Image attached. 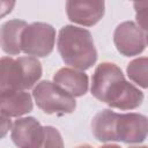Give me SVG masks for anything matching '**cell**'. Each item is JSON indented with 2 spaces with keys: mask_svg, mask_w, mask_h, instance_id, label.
Returning a JSON list of instances; mask_svg holds the SVG:
<instances>
[{
  "mask_svg": "<svg viewBox=\"0 0 148 148\" xmlns=\"http://www.w3.org/2000/svg\"><path fill=\"white\" fill-rule=\"evenodd\" d=\"M90 90L98 101L120 110L136 109L145 98L143 92L128 82L121 69L112 62H102L96 67Z\"/></svg>",
  "mask_w": 148,
  "mask_h": 148,
  "instance_id": "cell-1",
  "label": "cell"
},
{
  "mask_svg": "<svg viewBox=\"0 0 148 148\" xmlns=\"http://www.w3.org/2000/svg\"><path fill=\"white\" fill-rule=\"evenodd\" d=\"M58 52L64 62L74 69L86 71L97 60V51L89 30L75 25L60 29L57 40Z\"/></svg>",
  "mask_w": 148,
  "mask_h": 148,
  "instance_id": "cell-2",
  "label": "cell"
},
{
  "mask_svg": "<svg viewBox=\"0 0 148 148\" xmlns=\"http://www.w3.org/2000/svg\"><path fill=\"white\" fill-rule=\"evenodd\" d=\"M42 76V65L34 57L0 58V101L37 84Z\"/></svg>",
  "mask_w": 148,
  "mask_h": 148,
  "instance_id": "cell-3",
  "label": "cell"
},
{
  "mask_svg": "<svg viewBox=\"0 0 148 148\" xmlns=\"http://www.w3.org/2000/svg\"><path fill=\"white\" fill-rule=\"evenodd\" d=\"M32 97L37 106L47 114L64 116L72 113L76 108V102L73 96L54 82L47 80L37 83L32 90Z\"/></svg>",
  "mask_w": 148,
  "mask_h": 148,
  "instance_id": "cell-4",
  "label": "cell"
},
{
  "mask_svg": "<svg viewBox=\"0 0 148 148\" xmlns=\"http://www.w3.org/2000/svg\"><path fill=\"white\" fill-rule=\"evenodd\" d=\"M56 42V29L44 22L28 24L21 35V52L28 57H47L52 53Z\"/></svg>",
  "mask_w": 148,
  "mask_h": 148,
  "instance_id": "cell-5",
  "label": "cell"
},
{
  "mask_svg": "<svg viewBox=\"0 0 148 148\" xmlns=\"http://www.w3.org/2000/svg\"><path fill=\"white\" fill-rule=\"evenodd\" d=\"M117 51L124 57H133L142 53L146 49V32L133 21H125L117 25L113 34Z\"/></svg>",
  "mask_w": 148,
  "mask_h": 148,
  "instance_id": "cell-6",
  "label": "cell"
},
{
  "mask_svg": "<svg viewBox=\"0 0 148 148\" xmlns=\"http://www.w3.org/2000/svg\"><path fill=\"white\" fill-rule=\"evenodd\" d=\"M147 117L140 113H117L114 121V141L140 143L147 138Z\"/></svg>",
  "mask_w": 148,
  "mask_h": 148,
  "instance_id": "cell-7",
  "label": "cell"
},
{
  "mask_svg": "<svg viewBox=\"0 0 148 148\" xmlns=\"http://www.w3.org/2000/svg\"><path fill=\"white\" fill-rule=\"evenodd\" d=\"M45 128L34 117L18 118L12 126V140L18 148H40Z\"/></svg>",
  "mask_w": 148,
  "mask_h": 148,
  "instance_id": "cell-8",
  "label": "cell"
},
{
  "mask_svg": "<svg viewBox=\"0 0 148 148\" xmlns=\"http://www.w3.org/2000/svg\"><path fill=\"white\" fill-rule=\"evenodd\" d=\"M104 1H67L66 13L69 21L84 25H95L104 15Z\"/></svg>",
  "mask_w": 148,
  "mask_h": 148,
  "instance_id": "cell-9",
  "label": "cell"
},
{
  "mask_svg": "<svg viewBox=\"0 0 148 148\" xmlns=\"http://www.w3.org/2000/svg\"><path fill=\"white\" fill-rule=\"evenodd\" d=\"M53 82L73 97H81L88 91V75L74 68H60L53 75Z\"/></svg>",
  "mask_w": 148,
  "mask_h": 148,
  "instance_id": "cell-10",
  "label": "cell"
},
{
  "mask_svg": "<svg viewBox=\"0 0 148 148\" xmlns=\"http://www.w3.org/2000/svg\"><path fill=\"white\" fill-rule=\"evenodd\" d=\"M27 22L23 20H10L0 27V47L9 56H17L21 53V35Z\"/></svg>",
  "mask_w": 148,
  "mask_h": 148,
  "instance_id": "cell-11",
  "label": "cell"
},
{
  "mask_svg": "<svg viewBox=\"0 0 148 148\" xmlns=\"http://www.w3.org/2000/svg\"><path fill=\"white\" fill-rule=\"evenodd\" d=\"M32 97L27 91H17L0 101V110L6 116L20 117L32 111Z\"/></svg>",
  "mask_w": 148,
  "mask_h": 148,
  "instance_id": "cell-12",
  "label": "cell"
},
{
  "mask_svg": "<svg viewBox=\"0 0 148 148\" xmlns=\"http://www.w3.org/2000/svg\"><path fill=\"white\" fill-rule=\"evenodd\" d=\"M117 113L105 109L95 114L91 121V131L94 136L102 142L114 141V121Z\"/></svg>",
  "mask_w": 148,
  "mask_h": 148,
  "instance_id": "cell-13",
  "label": "cell"
},
{
  "mask_svg": "<svg viewBox=\"0 0 148 148\" xmlns=\"http://www.w3.org/2000/svg\"><path fill=\"white\" fill-rule=\"evenodd\" d=\"M147 69H148V59L146 57L136 58L132 60L126 68L127 76L134 83L140 86L141 88H147Z\"/></svg>",
  "mask_w": 148,
  "mask_h": 148,
  "instance_id": "cell-14",
  "label": "cell"
},
{
  "mask_svg": "<svg viewBox=\"0 0 148 148\" xmlns=\"http://www.w3.org/2000/svg\"><path fill=\"white\" fill-rule=\"evenodd\" d=\"M45 135L42 148H64V140L60 132L53 126H44Z\"/></svg>",
  "mask_w": 148,
  "mask_h": 148,
  "instance_id": "cell-15",
  "label": "cell"
},
{
  "mask_svg": "<svg viewBox=\"0 0 148 148\" xmlns=\"http://www.w3.org/2000/svg\"><path fill=\"white\" fill-rule=\"evenodd\" d=\"M135 10H136V21H138V27L142 30V31H147L146 28V9H147V2H142V3H134Z\"/></svg>",
  "mask_w": 148,
  "mask_h": 148,
  "instance_id": "cell-16",
  "label": "cell"
},
{
  "mask_svg": "<svg viewBox=\"0 0 148 148\" xmlns=\"http://www.w3.org/2000/svg\"><path fill=\"white\" fill-rule=\"evenodd\" d=\"M15 6V1H7V0H1L0 1V18L6 16L12 12V9Z\"/></svg>",
  "mask_w": 148,
  "mask_h": 148,
  "instance_id": "cell-17",
  "label": "cell"
},
{
  "mask_svg": "<svg viewBox=\"0 0 148 148\" xmlns=\"http://www.w3.org/2000/svg\"><path fill=\"white\" fill-rule=\"evenodd\" d=\"M99 148H120V146H118V145H105V146H102Z\"/></svg>",
  "mask_w": 148,
  "mask_h": 148,
  "instance_id": "cell-18",
  "label": "cell"
},
{
  "mask_svg": "<svg viewBox=\"0 0 148 148\" xmlns=\"http://www.w3.org/2000/svg\"><path fill=\"white\" fill-rule=\"evenodd\" d=\"M75 148H92L90 145H81V146H77Z\"/></svg>",
  "mask_w": 148,
  "mask_h": 148,
  "instance_id": "cell-19",
  "label": "cell"
},
{
  "mask_svg": "<svg viewBox=\"0 0 148 148\" xmlns=\"http://www.w3.org/2000/svg\"><path fill=\"white\" fill-rule=\"evenodd\" d=\"M128 148H147V147L146 146H131Z\"/></svg>",
  "mask_w": 148,
  "mask_h": 148,
  "instance_id": "cell-20",
  "label": "cell"
},
{
  "mask_svg": "<svg viewBox=\"0 0 148 148\" xmlns=\"http://www.w3.org/2000/svg\"><path fill=\"white\" fill-rule=\"evenodd\" d=\"M3 114H5V113H2V112H1V110H0V118H1V117H2Z\"/></svg>",
  "mask_w": 148,
  "mask_h": 148,
  "instance_id": "cell-21",
  "label": "cell"
},
{
  "mask_svg": "<svg viewBox=\"0 0 148 148\" xmlns=\"http://www.w3.org/2000/svg\"><path fill=\"white\" fill-rule=\"evenodd\" d=\"M40 148H42V147H40Z\"/></svg>",
  "mask_w": 148,
  "mask_h": 148,
  "instance_id": "cell-22",
  "label": "cell"
}]
</instances>
